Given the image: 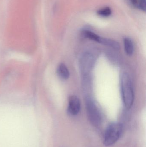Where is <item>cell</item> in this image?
Instances as JSON below:
<instances>
[{"instance_id": "obj_4", "label": "cell", "mask_w": 146, "mask_h": 147, "mask_svg": "<svg viewBox=\"0 0 146 147\" xmlns=\"http://www.w3.org/2000/svg\"><path fill=\"white\" fill-rule=\"evenodd\" d=\"M96 61L95 56L91 52L85 53L80 59V70L84 76L89 75Z\"/></svg>"}, {"instance_id": "obj_12", "label": "cell", "mask_w": 146, "mask_h": 147, "mask_svg": "<svg viewBox=\"0 0 146 147\" xmlns=\"http://www.w3.org/2000/svg\"><path fill=\"white\" fill-rule=\"evenodd\" d=\"M131 3L135 7L138 8V3H139V0H130Z\"/></svg>"}, {"instance_id": "obj_7", "label": "cell", "mask_w": 146, "mask_h": 147, "mask_svg": "<svg viewBox=\"0 0 146 147\" xmlns=\"http://www.w3.org/2000/svg\"><path fill=\"white\" fill-rule=\"evenodd\" d=\"M99 43L109 47L115 50H118L120 49V45L118 42L111 39L101 37Z\"/></svg>"}, {"instance_id": "obj_10", "label": "cell", "mask_w": 146, "mask_h": 147, "mask_svg": "<svg viewBox=\"0 0 146 147\" xmlns=\"http://www.w3.org/2000/svg\"><path fill=\"white\" fill-rule=\"evenodd\" d=\"M98 15L103 17H108L112 13L111 9L109 7H105L99 9L97 13Z\"/></svg>"}, {"instance_id": "obj_1", "label": "cell", "mask_w": 146, "mask_h": 147, "mask_svg": "<svg viewBox=\"0 0 146 147\" xmlns=\"http://www.w3.org/2000/svg\"><path fill=\"white\" fill-rule=\"evenodd\" d=\"M121 94L125 108L132 107L134 100V93L131 78L127 73H122L120 76Z\"/></svg>"}, {"instance_id": "obj_2", "label": "cell", "mask_w": 146, "mask_h": 147, "mask_svg": "<svg viewBox=\"0 0 146 147\" xmlns=\"http://www.w3.org/2000/svg\"><path fill=\"white\" fill-rule=\"evenodd\" d=\"M123 125L118 122L110 123L106 128L104 136L103 143L106 146L115 144L122 134Z\"/></svg>"}, {"instance_id": "obj_9", "label": "cell", "mask_w": 146, "mask_h": 147, "mask_svg": "<svg viewBox=\"0 0 146 147\" xmlns=\"http://www.w3.org/2000/svg\"><path fill=\"white\" fill-rule=\"evenodd\" d=\"M83 36L91 40H93L99 43L101 37L92 31L88 29H84L82 32Z\"/></svg>"}, {"instance_id": "obj_6", "label": "cell", "mask_w": 146, "mask_h": 147, "mask_svg": "<svg viewBox=\"0 0 146 147\" xmlns=\"http://www.w3.org/2000/svg\"><path fill=\"white\" fill-rule=\"evenodd\" d=\"M57 74L59 78L63 80H67L69 78L70 75L68 69L63 63L60 64L57 66Z\"/></svg>"}, {"instance_id": "obj_11", "label": "cell", "mask_w": 146, "mask_h": 147, "mask_svg": "<svg viewBox=\"0 0 146 147\" xmlns=\"http://www.w3.org/2000/svg\"><path fill=\"white\" fill-rule=\"evenodd\" d=\"M138 8L144 12H145L146 9V0H139Z\"/></svg>"}, {"instance_id": "obj_5", "label": "cell", "mask_w": 146, "mask_h": 147, "mask_svg": "<svg viewBox=\"0 0 146 147\" xmlns=\"http://www.w3.org/2000/svg\"><path fill=\"white\" fill-rule=\"evenodd\" d=\"M80 100L76 96L73 95L70 96L69 98L68 105V113L71 116L78 115L80 111Z\"/></svg>"}, {"instance_id": "obj_3", "label": "cell", "mask_w": 146, "mask_h": 147, "mask_svg": "<svg viewBox=\"0 0 146 147\" xmlns=\"http://www.w3.org/2000/svg\"><path fill=\"white\" fill-rule=\"evenodd\" d=\"M86 109L87 117L92 125L98 127L101 126L103 121L102 114L94 100L87 96L85 99Z\"/></svg>"}, {"instance_id": "obj_8", "label": "cell", "mask_w": 146, "mask_h": 147, "mask_svg": "<svg viewBox=\"0 0 146 147\" xmlns=\"http://www.w3.org/2000/svg\"><path fill=\"white\" fill-rule=\"evenodd\" d=\"M124 50L128 56H132L134 51V45L133 40L130 38L126 37L123 39Z\"/></svg>"}]
</instances>
